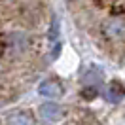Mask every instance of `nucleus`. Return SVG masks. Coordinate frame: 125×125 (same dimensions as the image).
<instances>
[{"label": "nucleus", "instance_id": "1", "mask_svg": "<svg viewBox=\"0 0 125 125\" xmlns=\"http://www.w3.org/2000/svg\"><path fill=\"white\" fill-rule=\"evenodd\" d=\"M102 32L110 40H121L125 36V21L112 17V19H108L106 23L102 25Z\"/></svg>", "mask_w": 125, "mask_h": 125}, {"label": "nucleus", "instance_id": "6", "mask_svg": "<svg viewBox=\"0 0 125 125\" xmlns=\"http://www.w3.org/2000/svg\"><path fill=\"white\" fill-rule=\"evenodd\" d=\"M8 121L10 123H32V116L27 112H13L8 117Z\"/></svg>", "mask_w": 125, "mask_h": 125}, {"label": "nucleus", "instance_id": "5", "mask_svg": "<svg viewBox=\"0 0 125 125\" xmlns=\"http://www.w3.org/2000/svg\"><path fill=\"white\" fill-rule=\"evenodd\" d=\"M38 112H40V116L44 117V119H57V117L61 116V106L57 104V102H44L42 106L38 108Z\"/></svg>", "mask_w": 125, "mask_h": 125}, {"label": "nucleus", "instance_id": "9", "mask_svg": "<svg viewBox=\"0 0 125 125\" xmlns=\"http://www.w3.org/2000/svg\"><path fill=\"white\" fill-rule=\"evenodd\" d=\"M95 2H97V4H101V6H104V4L108 2V0H95Z\"/></svg>", "mask_w": 125, "mask_h": 125}, {"label": "nucleus", "instance_id": "10", "mask_svg": "<svg viewBox=\"0 0 125 125\" xmlns=\"http://www.w3.org/2000/svg\"><path fill=\"white\" fill-rule=\"evenodd\" d=\"M68 2H72V0H68Z\"/></svg>", "mask_w": 125, "mask_h": 125}, {"label": "nucleus", "instance_id": "7", "mask_svg": "<svg viewBox=\"0 0 125 125\" xmlns=\"http://www.w3.org/2000/svg\"><path fill=\"white\" fill-rule=\"evenodd\" d=\"M59 36H61V31H59V21L53 19L51 21V27H49V42L51 44H59Z\"/></svg>", "mask_w": 125, "mask_h": 125}, {"label": "nucleus", "instance_id": "4", "mask_svg": "<svg viewBox=\"0 0 125 125\" xmlns=\"http://www.w3.org/2000/svg\"><path fill=\"white\" fill-rule=\"evenodd\" d=\"M125 97V85L121 83V82H117V80H114L112 83H110L108 91H106V99H108L110 102H119L121 99Z\"/></svg>", "mask_w": 125, "mask_h": 125}, {"label": "nucleus", "instance_id": "8", "mask_svg": "<svg viewBox=\"0 0 125 125\" xmlns=\"http://www.w3.org/2000/svg\"><path fill=\"white\" fill-rule=\"evenodd\" d=\"M97 93H99L97 85H83V89H82V93H80V95H82L85 101H91V99L97 97Z\"/></svg>", "mask_w": 125, "mask_h": 125}, {"label": "nucleus", "instance_id": "3", "mask_svg": "<svg viewBox=\"0 0 125 125\" xmlns=\"http://www.w3.org/2000/svg\"><path fill=\"white\" fill-rule=\"evenodd\" d=\"M104 78V72H102L101 66H97V64H89L87 66V70L82 74V82H83V85H99Z\"/></svg>", "mask_w": 125, "mask_h": 125}, {"label": "nucleus", "instance_id": "2", "mask_svg": "<svg viewBox=\"0 0 125 125\" xmlns=\"http://www.w3.org/2000/svg\"><path fill=\"white\" fill-rule=\"evenodd\" d=\"M38 93L42 97H49V99H61L64 89H62L61 82H57V80H46V82L40 83Z\"/></svg>", "mask_w": 125, "mask_h": 125}]
</instances>
